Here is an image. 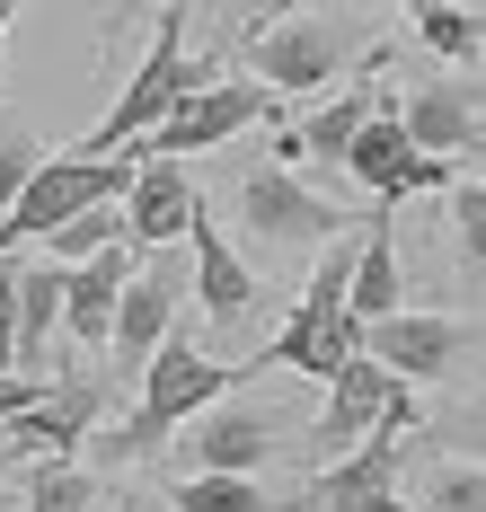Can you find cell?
Returning <instances> with one entry per match:
<instances>
[{
	"label": "cell",
	"instance_id": "cell-1",
	"mask_svg": "<svg viewBox=\"0 0 486 512\" xmlns=\"http://www.w3.org/2000/svg\"><path fill=\"white\" fill-rule=\"evenodd\" d=\"M239 380H257V371L204 362L186 336H168L160 354H151V371H142V407H133V424L98 433V460H151V451H168V442H177V424H195V415L213 407V398H230Z\"/></svg>",
	"mask_w": 486,
	"mask_h": 512
},
{
	"label": "cell",
	"instance_id": "cell-2",
	"mask_svg": "<svg viewBox=\"0 0 486 512\" xmlns=\"http://www.w3.org/2000/svg\"><path fill=\"white\" fill-rule=\"evenodd\" d=\"M230 195H239V248L257 256V265H266V256H292V248H327V239L354 230V212L336 204V195H310V186H301L292 168H274V159H257Z\"/></svg>",
	"mask_w": 486,
	"mask_h": 512
},
{
	"label": "cell",
	"instance_id": "cell-3",
	"mask_svg": "<svg viewBox=\"0 0 486 512\" xmlns=\"http://www.w3.org/2000/svg\"><path fill=\"white\" fill-rule=\"evenodd\" d=\"M274 98L266 80H186L177 106H168L160 124L133 142V159H195V151H221V142H239L248 124H274Z\"/></svg>",
	"mask_w": 486,
	"mask_h": 512
},
{
	"label": "cell",
	"instance_id": "cell-4",
	"mask_svg": "<svg viewBox=\"0 0 486 512\" xmlns=\"http://www.w3.org/2000/svg\"><path fill=\"white\" fill-rule=\"evenodd\" d=\"M186 80H204V71H186V9H177V0H160V27H151V53H142V71L115 89L107 124H89V142H80V151H89V159L133 151V142L160 124L168 106H177V89H186Z\"/></svg>",
	"mask_w": 486,
	"mask_h": 512
},
{
	"label": "cell",
	"instance_id": "cell-5",
	"mask_svg": "<svg viewBox=\"0 0 486 512\" xmlns=\"http://www.w3.org/2000/svg\"><path fill=\"white\" fill-rule=\"evenodd\" d=\"M389 415H416V380H407V371H389V362L363 345V354L327 380V407H319V433H310V460H345L354 442H372Z\"/></svg>",
	"mask_w": 486,
	"mask_h": 512
},
{
	"label": "cell",
	"instance_id": "cell-6",
	"mask_svg": "<svg viewBox=\"0 0 486 512\" xmlns=\"http://www.w3.org/2000/svg\"><path fill=\"white\" fill-rule=\"evenodd\" d=\"M248 62H257V80H266V89L310 98V89H327V80L345 71V27L327 18L319 0H310V9H274L266 27L248 36Z\"/></svg>",
	"mask_w": 486,
	"mask_h": 512
},
{
	"label": "cell",
	"instance_id": "cell-7",
	"mask_svg": "<svg viewBox=\"0 0 486 512\" xmlns=\"http://www.w3.org/2000/svg\"><path fill=\"white\" fill-rule=\"evenodd\" d=\"M345 168H354V186H363L372 204H398V195H451V186H460V168H451L442 151H425V142L407 133V115H372V124L354 133Z\"/></svg>",
	"mask_w": 486,
	"mask_h": 512
},
{
	"label": "cell",
	"instance_id": "cell-8",
	"mask_svg": "<svg viewBox=\"0 0 486 512\" xmlns=\"http://www.w3.org/2000/svg\"><path fill=\"white\" fill-rule=\"evenodd\" d=\"M283 451V407L266 398H248V407H204L195 424H177V442H168V468H266Z\"/></svg>",
	"mask_w": 486,
	"mask_h": 512
},
{
	"label": "cell",
	"instance_id": "cell-9",
	"mask_svg": "<svg viewBox=\"0 0 486 512\" xmlns=\"http://www.w3.org/2000/svg\"><path fill=\"white\" fill-rule=\"evenodd\" d=\"M416 433V415H389L372 442H354L345 460H327V477L301 495V512H389L398 504V442Z\"/></svg>",
	"mask_w": 486,
	"mask_h": 512
},
{
	"label": "cell",
	"instance_id": "cell-10",
	"mask_svg": "<svg viewBox=\"0 0 486 512\" xmlns=\"http://www.w3.org/2000/svg\"><path fill=\"white\" fill-rule=\"evenodd\" d=\"M363 345H372L389 371H407V380H442L451 362L469 354V327L442 318V309H389V318L363 327Z\"/></svg>",
	"mask_w": 486,
	"mask_h": 512
},
{
	"label": "cell",
	"instance_id": "cell-11",
	"mask_svg": "<svg viewBox=\"0 0 486 512\" xmlns=\"http://www.w3.org/2000/svg\"><path fill=\"white\" fill-rule=\"evenodd\" d=\"M407 133L425 142V151L460 159V151H486V89L478 80H425V89H407Z\"/></svg>",
	"mask_w": 486,
	"mask_h": 512
},
{
	"label": "cell",
	"instance_id": "cell-12",
	"mask_svg": "<svg viewBox=\"0 0 486 512\" xmlns=\"http://www.w3.org/2000/svg\"><path fill=\"white\" fill-rule=\"evenodd\" d=\"M186 256H195V301L213 309V318H239V309L266 292V265L239 248V239H221L213 212H195V230H186Z\"/></svg>",
	"mask_w": 486,
	"mask_h": 512
},
{
	"label": "cell",
	"instance_id": "cell-13",
	"mask_svg": "<svg viewBox=\"0 0 486 512\" xmlns=\"http://www.w3.org/2000/svg\"><path fill=\"white\" fill-rule=\"evenodd\" d=\"M195 177H186V159H142V177H133V195H124V221H133V239L142 248H177L186 230H195Z\"/></svg>",
	"mask_w": 486,
	"mask_h": 512
},
{
	"label": "cell",
	"instance_id": "cell-14",
	"mask_svg": "<svg viewBox=\"0 0 486 512\" xmlns=\"http://www.w3.org/2000/svg\"><path fill=\"white\" fill-rule=\"evenodd\" d=\"M89 424H98V389H89V380H54V389H45L27 415H9V424H0V442H9V451L71 460V451L89 442Z\"/></svg>",
	"mask_w": 486,
	"mask_h": 512
},
{
	"label": "cell",
	"instance_id": "cell-15",
	"mask_svg": "<svg viewBox=\"0 0 486 512\" xmlns=\"http://www.w3.org/2000/svg\"><path fill=\"white\" fill-rule=\"evenodd\" d=\"M168 327H177V265H142L124 283V309H115V362L124 371H151Z\"/></svg>",
	"mask_w": 486,
	"mask_h": 512
},
{
	"label": "cell",
	"instance_id": "cell-16",
	"mask_svg": "<svg viewBox=\"0 0 486 512\" xmlns=\"http://www.w3.org/2000/svg\"><path fill=\"white\" fill-rule=\"evenodd\" d=\"M142 239H115V248H98L89 265H71V336L80 345H115V309H124V283L142 274Z\"/></svg>",
	"mask_w": 486,
	"mask_h": 512
},
{
	"label": "cell",
	"instance_id": "cell-17",
	"mask_svg": "<svg viewBox=\"0 0 486 512\" xmlns=\"http://www.w3.org/2000/svg\"><path fill=\"white\" fill-rule=\"evenodd\" d=\"M372 115H380V106H372V89H345V98H327L319 115L283 124V142H274V151H283V159H319V168H336V159L354 151V133H363Z\"/></svg>",
	"mask_w": 486,
	"mask_h": 512
},
{
	"label": "cell",
	"instance_id": "cell-18",
	"mask_svg": "<svg viewBox=\"0 0 486 512\" xmlns=\"http://www.w3.org/2000/svg\"><path fill=\"white\" fill-rule=\"evenodd\" d=\"M168 495H177V512H283L257 486V468H177Z\"/></svg>",
	"mask_w": 486,
	"mask_h": 512
},
{
	"label": "cell",
	"instance_id": "cell-19",
	"mask_svg": "<svg viewBox=\"0 0 486 512\" xmlns=\"http://www.w3.org/2000/svg\"><path fill=\"white\" fill-rule=\"evenodd\" d=\"M115 239H133V221H124V195H107V204H80L71 221H54L36 248L62 256V265H89L98 248H115Z\"/></svg>",
	"mask_w": 486,
	"mask_h": 512
},
{
	"label": "cell",
	"instance_id": "cell-20",
	"mask_svg": "<svg viewBox=\"0 0 486 512\" xmlns=\"http://www.w3.org/2000/svg\"><path fill=\"white\" fill-rule=\"evenodd\" d=\"M398 309V239H389V221L363 230V265H354V327H372Z\"/></svg>",
	"mask_w": 486,
	"mask_h": 512
},
{
	"label": "cell",
	"instance_id": "cell-21",
	"mask_svg": "<svg viewBox=\"0 0 486 512\" xmlns=\"http://www.w3.org/2000/svg\"><path fill=\"white\" fill-rule=\"evenodd\" d=\"M27 512H107V477H89L80 460H45L27 477Z\"/></svg>",
	"mask_w": 486,
	"mask_h": 512
},
{
	"label": "cell",
	"instance_id": "cell-22",
	"mask_svg": "<svg viewBox=\"0 0 486 512\" xmlns=\"http://www.w3.org/2000/svg\"><path fill=\"white\" fill-rule=\"evenodd\" d=\"M416 512H486V468L478 460H433V468H416Z\"/></svg>",
	"mask_w": 486,
	"mask_h": 512
},
{
	"label": "cell",
	"instance_id": "cell-23",
	"mask_svg": "<svg viewBox=\"0 0 486 512\" xmlns=\"http://www.w3.org/2000/svg\"><path fill=\"white\" fill-rule=\"evenodd\" d=\"M416 36H425L433 53H451V62H469V53H486V18L451 9V0H433V9H416Z\"/></svg>",
	"mask_w": 486,
	"mask_h": 512
},
{
	"label": "cell",
	"instance_id": "cell-24",
	"mask_svg": "<svg viewBox=\"0 0 486 512\" xmlns=\"http://www.w3.org/2000/svg\"><path fill=\"white\" fill-rule=\"evenodd\" d=\"M433 451L486 468V398H478V407H460V415H442V424H433Z\"/></svg>",
	"mask_w": 486,
	"mask_h": 512
},
{
	"label": "cell",
	"instance_id": "cell-25",
	"mask_svg": "<svg viewBox=\"0 0 486 512\" xmlns=\"http://www.w3.org/2000/svg\"><path fill=\"white\" fill-rule=\"evenodd\" d=\"M451 239L469 265H486V186H451Z\"/></svg>",
	"mask_w": 486,
	"mask_h": 512
},
{
	"label": "cell",
	"instance_id": "cell-26",
	"mask_svg": "<svg viewBox=\"0 0 486 512\" xmlns=\"http://www.w3.org/2000/svg\"><path fill=\"white\" fill-rule=\"evenodd\" d=\"M0 371H27V318H18V274H0Z\"/></svg>",
	"mask_w": 486,
	"mask_h": 512
},
{
	"label": "cell",
	"instance_id": "cell-27",
	"mask_svg": "<svg viewBox=\"0 0 486 512\" xmlns=\"http://www.w3.org/2000/svg\"><path fill=\"white\" fill-rule=\"evenodd\" d=\"M27 177H36V151L0 124V221H9V204H18V186H27Z\"/></svg>",
	"mask_w": 486,
	"mask_h": 512
},
{
	"label": "cell",
	"instance_id": "cell-28",
	"mask_svg": "<svg viewBox=\"0 0 486 512\" xmlns=\"http://www.w3.org/2000/svg\"><path fill=\"white\" fill-rule=\"evenodd\" d=\"M36 398H45V380H36V371H0V424H9V415H27Z\"/></svg>",
	"mask_w": 486,
	"mask_h": 512
},
{
	"label": "cell",
	"instance_id": "cell-29",
	"mask_svg": "<svg viewBox=\"0 0 486 512\" xmlns=\"http://www.w3.org/2000/svg\"><path fill=\"white\" fill-rule=\"evenodd\" d=\"M115 512H177V495L160 504V495H142V486H124V495H115Z\"/></svg>",
	"mask_w": 486,
	"mask_h": 512
},
{
	"label": "cell",
	"instance_id": "cell-30",
	"mask_svg": "<svg viewBox=\"0 0 486 512\" xmlns=\"http://www.w3.org/2000/svg\"><path fill=\"white\" fill-rule=\"evenodd\" d=\"M9 9H18V0H0V45H9Z\"/></svg>",
	"mask_w": 486,
	"mask_h": 512
},
{
	"label": "cell",
	"instance_id": "cell-31",
	"mask_svg": "<svg viewBox=\"0 0 486 512\" xmlns=\"http://www.w3.org/2000/svg\"><path fill=\"white\" fill-rule=\"evenodd\" d=\"M274 9H310V0H274Z\"/></svg>",
	"mask_w": 486,
	"mask_h": 512
},
{
	"label": "cell",
	"instance_id": "cell-32",
	"mask_svg": "<svg viewBox=\"0 0 486 512\" xmlns=\"http://www.w3.org/2000/svg\"><path fill=\"white\" fill-rule=\"evenodd\" d=\"M398 9H433V0H398Z\"/></svg>",
	"mask_w": 486,
	"mask_h": 512
},
{
	"label": "cell",
	"instance_id": "cell-33",
	"mask_svg": "<svg viewBox=\"0 0 486 512\" xmlns=\"http://www.w3.org/2000/svg\"><path fill=\"white\" fill-rule=\"evenodd\" d=\"M124 9H133V0H124Z\"/></svg>",
	"mask_w": 486,
	"mask_h": 512
}]
</instances>
